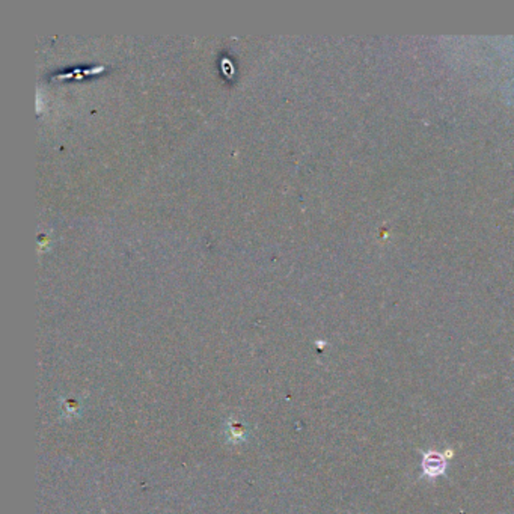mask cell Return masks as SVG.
<instances>
[{"label": "cell", "mask_w": 514, "mask_h": 514, "mask_svg": "<svg viewBox=\"0 0 514 514\" xmlns=\"http://www.w3.org/2000/svg\"><path fill=\"white\" fill-rule=\"evenodd\" d=\"M451 454H442V453H425L422 460V477L428 479H434L445 474L446 469V460Z\"/></svg>", "instance_id": "6da1fadb"}]
</instances>
